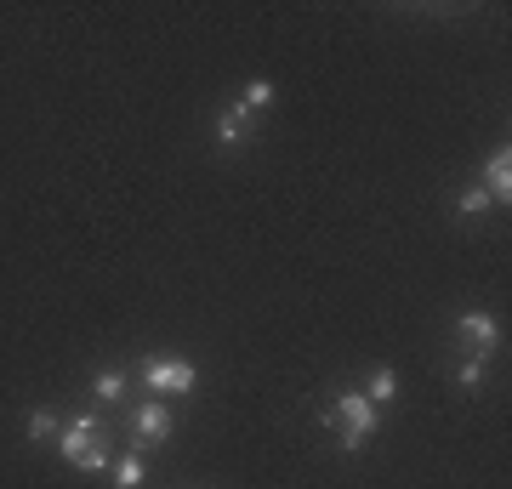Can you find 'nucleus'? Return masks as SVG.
Wrapping results in <instances>:
<instances>
[{"label":"nucleus","mask_w":512,"mask_h":489,"mask_svg":"<svg viewBox=\"0 0 512 489\" xmlns=\"http://www.w3.org/2000/svg\"><path fill=\"white\" fill-rule=\"evenodd\" d=\"M57 450H63V461L80 467V472H103V467H109V450H103V421H92V416L69 421V427L57 433Z\"/></svg>","instance_id":"2"},{"label":"nucleus","mask_w":512,"mask_h":489,"mask_svg":"<svg viewBox=\"0 0 512 489\" xmlns=\"http://www.w3.org/2000/svg\"><path fill=\"white\" fill-rule=\"evenodd\" d=\"M325 427L342 433V450H365V438L382 427V410H376L359 387H348V393H336V404L325 410Z\"/></svg>","instance_id":"1"},{"label":"nucleus","mask_w":512,"mask_h":489,"mask_svg":"<svg viewBox=\"0 0 512 489\" xmlns=\"http://www.w3.org/2000/svg\"><path fill=\"white\" fill-rule=\"evenodd\" d=\"M484 194H490V205L495 200H501V205L512 200V154H507V148H495L490 160H484Z\"/></svg>","instance_id":"6"},{"label":"nucleus","mask_w":512,"mask_h":489,"mask_svg":"<svg viewBox=\"0 0 512 489\" xmlns=\"http://www.w3.org/2000/svg\"><path fill=\"white\" fill-rule=\"evenodd\" d=\"M245 120H251V109H245V103H234V109H222V120H217V143H222V148L245 143Z\"/></svg>","instance_id":"7"},{"label":"nucleus","mask_w":512,"mask_h":489,"mask_svg":"<svg viewBox=\"0 0 512 489\" xmlns=\"http://www.w3.org/2000/svg\"><path fill=\"white\" fill-rule=\"evenodd\" d=\"M131 433H137V444H165V438H171V404H165V399L137 404V416H131Z\"/></svg>","instance_id":"5"},{"label":"nucleus","mask_w":512,"mask_h":489,"mask_svg":"<svg viewBox=\"0 0 512 489\" xmlns=\"http://www.w3.org/2000/svg\"><path fill=\"white\" fill-rule=\"evenodd\" d=\"M456 336H461V347H467V359H490L495 342H501V325H495L490 313H461Z\"/></svg>","instance_id":"4"},{"label":"nucleus","mask_w":512,"mask_h":489,"mask_svg":"<svg viewBox=\"0 0 512 489\" xmlns=\"http://www.w3.org/2000/svg\"><path fill=\"white\" fill-rule=\"evenodd\" d=\"M148 467H143V455H126V461H114V484L120 489H143Z\"/></svg>","instance_id":"9"},{"label":"nucleus","mask_w":512,"mask_h":489,"mask_svg":"<svg viewBox=\"0 0 512 489\" xmlns=\"http://www.w3.org/2000/svg\"><path fill=\"white\" fill-rule=\"evenodd\" d=\"M143 387L160 393V399H177V393H194L200 387V370L188 359H148L143 364Z\"/></svg>","instance_id":"3"},{"label":"nucleus","mask_w":512,"mask_h":489,"mask_svg":"<svg viewBox=\"0 0 512 489\" xmlns=\"http://www.w3.org/2000/svg\"><path fill=\"white\" fill-rule=\"evenodd\" d=\"M57 433H63V427H57L52 410H35V416H29V438H57Z\"/></svg>","instance_id":"11"},{"label":"nucleus","mask_w":512,"mask_h":489,"mask_svg":"<svg viewBox=\"0 0 512 489\" xmlns=\"http://www.w3.org/2000/svg\"><path fill=\"white\" fill-rule=\"evenodd\" d=\"M370 404H376V410H382V404H393L399 399V376H393V370H376V376H370V393H365Z\"/></svg>","instance_id":"8"},{"label":"nucleus","mask_w":512,"mask_h":489,"mask_svg":"<svg viewBox=\"0 0 512 489\" xmlns=\"http://www.w3.org/2000/svg\"><path fill=\"white\" fill-rule=\"evenodd\" d=\"M97 399H103V404L126 399V376H120V370H109V376H97Z\"/></svg>","instance_id":"10"},{"label":"nucleus","mask_w":512,"mask_h":489,"mask_svg":"<svg viewBox=\"0 0 512 489\" xmlns=\"http://www.w3.org/2000/svg\"><path fill=\"white\" fill-rule=\"evenodd\" d=\"M268 103H274V86L268 80H251L245 86V109H268Z\"/></svg>","instance_id":"12"},{"label":"nucleus","mask_w":512,"mask_h":489,"mask_svg":"<svg viewBox=\"0 0 512 489\" xmlns=\"http://www.w3.org/2000/svg\"><path fill=\"white\" fill-rule=\"evenodd\" d=\"M484 211H490V194L484 188H467L461 194V217H484Z\"/></svg>","instance_id":"13"},{"label":"nucleus","mask_w":512,"mask_h":489,"mask_svg":"<svg viewBox=\"0 0 512 489\" xmlns=\"http://www.w3.org/2000/svg\"><path fill=\"white\" fill-rule=\"evenodd\" d=\"M456 381H461V387H478V381H484V359H467L456 370Z\"/></svg>","instance_id":"14"}]
</instances>
